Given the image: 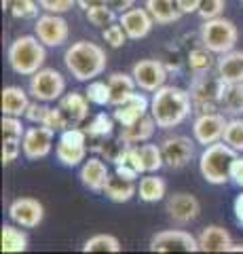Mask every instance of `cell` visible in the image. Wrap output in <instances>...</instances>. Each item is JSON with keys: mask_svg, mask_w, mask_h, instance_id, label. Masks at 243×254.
<instances>
[{"mask_svg": "<svg viewBox=\"0 0 243 254\" xmlns=\"http://www.w3.org/2000/svg\"><path fill=\"white\" fill-rule=\"evenodd\" d=\"M89 104H91V102L87 100V95H85V93L72 91V93L61 95L57 106L61 108V113L66 115L70 127H76V125H81L85 119L89 117Z\"/></svg>", "mask_w": 243, "mask_h": 254, "instance_id": "19", "label": "cell"}, {"mask_svg": "<svg viewBox=\"0 0 243 254\" xmlns=\"http://www.w3.org/2000/svg\"><path fill=\"white\" fill-rule=\"evenodd\" d=\"M237 155L241 153L231 148L224 140L205 146V150L199 157V172L203 180L209 185H226L231 180V165L237 159Z\"/></svg>", "mask_w": 243, "mask_h": 254, "instance_id": "4", "label": "cell"}, {"mask_svg": "<svg viewBox=\"0 0 243 254\" xmlns=\"http://www.w3.org/2000/svg\"><path fill=\"white\" fill-rule=\"evenodd\" d=\"M226 123L229 119L224 117V113H199V117L193 123V138L197 144L209 146L214 142H220L224 136Z\"/></svg>", "mask_w": 243, "mask_h": 254, "instance_id": "9", "label": "cell"}, {"mask_svg": "<svg viewBox=\"0 0 243 254\" xmlns=\"http://www.w3.org/2000/svg\"><path fill=\"white\" fill-rule=\"evenodd\" d=\"M140 150V159H142V165H144V174H156L163 165H165V159H163V150L161 144H138Z\"/></svg>", "mask_w": 243, "mask_h": 254, "instance_id": "32", "label": "cell"}, {"mask_svg": "<svg viewBox=\"0 0 243 254\" xmlns=\"http://www.w3.org/2000/svg\"><path fill=\"white\" fill-rule=\"evenodd\" d=\"M222 140H224L231 148L237 150V153H243V119H239V117L229 119Z\"/></svg>", "mask_w": 243, "mask_h": 254, "instance_id": "37", "label": "cell"}, {"mask_svg": "<svg viewBox=\"0 0 243 254\" xmlns=\"http://www.w3.org/2000/svg\"><path fill=\"white\" fill-rule=\"evenodd\" d=\"M199 250L201 252H229L233 246V237L220 225H209L199 233Z\"/></svg>", "mask_w": 243, "mask_h": 254, "instance_id": "20", "label": "cell"}, {"mask_svg": "<svg viewBox=\"0 0 243 254\" xmlns=\"http://www.w3.org/2000/svg\"><path fill=\"white\" fill-rule=\"evenodd\" d=\"M83 252H121V242L114 235L97 233L83 244Z\"/></svg>", "mask_w": 243, "mask_h": 254, "instance_id": "34", "label": "cell"}, {"mask_svg": "<svg viewBox=\"0 0 243 254\" xmlns=\"http://www.w3.org/2000/svg\"><path fill=\"white\" fill-rule=\"evenodd\" d=\"M30 95L38 102H55L66 91V78L55 68H41L30 76Z\"/></svg>", "mask_w": 243, "mask_h": 254, "instance_id": "8", "label": "cell"}, {"mask_svg": "<svg viewBox=\"0 0 243 254\" xmlns=\"http://www.w3.org/2000/svg\"><path fill=\"white\" fill-rule=\"evenodd\" d=\"M108 85H110V91H112V100H110L112 106H121L123 102H127L136 93V87H138L133 74H127V72H112L108 76Z\"/></svg>", "mask_w": 243, "mask_h": 254, "instance_id": "26", "label": "cell"}, {"mask_svg": "<svg viewBox=\"0 0 243 254\" xmlns=\"http://www.w3.org/2000/svg\"><path fill=\"white\" fill-rule=\"evenodd\" d=\"M85 95H87V100L96 106H106V104H110V100H112V91H110L108 81H97V78L96 81H89L87 89H85Z\"/></svg>", "mask_w": 243, "mask_h": 254, "instance_id": "35", "label": "cell"}, {"mask_svg": "<svg viewBox=\"0 0 243 254\" xmlns=\"http://www.w3.org/2000/svg\"><path fill=\"white\" fill-rule=\"evenodd\" d=\"M146 9L152 15L154 23H159V26L174 23L180 19V15H182L176 0H146Z\"/></svg>", "mask_w": 243, "mask_h": 254, "instance_id": "29", "label": "cell"}, {"mask_svg": "<svg viewBox=\"0 0 243 254\" xmlns=\"http://www.w3.org/2000/svg\"><path fill=\"white\" fill-rule=\"evenodd\" d=\"M239 41V30L237 26L226 19V17H214V19H205L201 26V43L205 49L211 53L222 55L226 51H233L235 45Z\"/></svg>", "mask_w": 243, "mask_h": 254, "instance_id": "5", "label": "cell"}, {"mask_svg": "<svg viewBox=\"0 0 243 254\" xmlns=\"http://www.w3.org/2000/svg\"><path fill=\"white\" fill-rule=\"evenodd\" d=\"M220 110L231 117L243 115V83H226L220 100Z\"/></svg>", "mask_w": 243, "mask_h": 254, "instance_id": "30", "label": "cell"}, {"mask_svg": "<svg viewBox=\"0 0 243 254\" xmlns=\"http://www.w3.org/2000/svg\"><path fill=\"white\" fill-rule=\"evenodd\" d=\"M193 98L191 91L174 85H163L156 89L150 100V115L154 117L159 129H174L182 125L193 113Z\"/></svg>", "mask_w": 243, "mask_h": 254, "instance_id": "1", "label": "cell"}, {"mask_svg": "<svg viewBox=\"0 0 243 254\" xmlns=\"http://www.w3.org/2000/svg\"><path fill=\"white\" fill-rule=\"evenodd\" d=\"M26 133V127L21 123V117H11L4 115L2 117V138H23Z\"/></svg>", "mask_w": 243, "mask_h": 254, "instance_id": "40", "label": "cell"}, {"mask_svg": "<svg viewBox=\"0 0 243 254\" xmlns=\"http://www.w3.org/2000/svg\"><path fill=\"white\" fill-rule=\"evenodd\" d=\"M110 6L116 13H125L136 6V0H110Z\"/></svg>", "mask_w": 243, "mask_h": 254, "instance_id": "49", "label": "cell"}, {"mask_svg": "<svg viewBox=\"0 0 243 254\" xmlns=\"http://www.w3.org/2000/svg\"><path fill=\"white\" fill-rule=\"evenodd\" d=\"M201 214V203L191 193H174L167 199V216L178 225H188Z\"/></svg>", "mask_w": 243, "mask_h": 254, "instance_id": "16", "label": "cell"}, {"mask_svg": "<svg viewBox=\"0 0 243 254\" xmlns=\"http://www.w3.org/2000/svg\"><path fill=\"white\" fill-rule=\"evenodd\" d=\"M85 131H87L91 148L99 150L101 144H104V142L110 138L112 131H114V117H108L106 113H99L89 121V125L85 127Z\"/></svg>", "mask_w": 243, "mask_h": 254, "instance_id": "24", "label": "cell"}, {"mask_svg": "<svg viewBox=\"0 0 243 254\" xmlns=\"http://www.w3.org/2000/svg\"><path fill=\"white\" fill-rule=\"evenodd\" d=\"M28 106H30V98L21 87L11 85V87H4L2 89V115L23 117Z\"/></svg>", "mask_w": 243, "mask_h": 254, "instance_id": "27", "label": "cell"}, {"mask_svg": "<svg viewBox=\"0 0 243 254\" xmlns=\"http://www.w3.org/2000/svg\"><path fill=\"white\" fill-rule=\"evenodd\" d=\"M76 4L85 11H89L91 6H97V4H110V0H76Z\"/></svg>", "mask_w": 243, "mask_h": 254, "instance_id": "51", "label": "cell"}, {"mask_svg": "<svg viewBox=\"0 0 243 254\" xmlns=\"http://www.w3.org/2000/svg\"><path fill=\"white\" fill-rule=\"evenodd\" d=\"M229 252H243V244H233L229 248Z\"/></svg>", "mask_w": 243, "mask_h": 254, "instance_id": "52", "label": "cell"}, {"mask_svg": "<svg viewBox=\"0 0 243 254\" xmlns=\"http://www.w3.org/2000/svg\"><path fill=\"white\" fill-rule=\"evenodd\" d=\"M2 9L17 19H38V0H2Z\"/></svg>", "mask_w": 243, "mask_h": 254, "instance_id": "33", "label": "cell"}, {"mask_svg": "<svg viewBox=\"0 0 243 254\" xmlns=\"http://www.w3.org/2000/svg\"><path fill=\"white\" fill-rule=\"evenodd\" d=\"M178 2V9L182 15H188V13H199V6L203 0H176Z\"/></svg>", "mask_w": 243, "mask_h": 254, "instance_id": "47", "label": "cell"}, {"mask_svg": "<svg viewBox=\"0 0 243 254\" xmlns=\"http://www.w3.org/2000/svg\"><path fill=\"white\" fill-rule=\"evenodd\" d=\"M119 23L123 26V30L127 32V36L131 41H140V38H146L150 34V30L154 26L152 15L148 13V9H140V6H133V9L121 13Z\"/></svg>", "mask_w": 243, "mask_h": 254, "instance_id": "17", "label": "cell"}, {"mask_svg": "<svg viewBox=\"0 0 243 254\" xmlns=\"http://www.w3.org/2000/svg\"><path fill=\"white\" fill-rule=\"evenodd\" d=\"M156 121H154V117L152 115H146L142 117L140 121L136 123H131L127 127H123V131H121V140L125 142V144H129V146H138V144H144V142H148L152 138V133L156 129Z\"/></svg>", "mask_w": 243, "mask_h": 254, "instance_id": "23", "label": "cell"}, {"mask_svg": "<svg viewBox=\"0 0 243 254\" xmlns=\"http://www.w3.org/2000/svg\"><path fill=\"white\" fill-rule=\"evenodd\" d=\"M216 72L224 83H243V51H226L216 62Z\"/></svg>", "mask_w": 243, "mask_h": 254, "instance_id": "21", "label": "cell"}, {"mask_svg": "<svg viewBox=\"0 0 243 254\" xmlns=\"http://www.w3.org/2000/svg\"><path fill=\"white\" fill-rule=\"evenodd\" d=\"M101 38L112 47V49H119V47H123L125 43H127V32L123 30L121 23H112V26H108L101 30Z\"/></svg>", "mask_w": 243, "mask_h": 254, "instance_id": "39", "label": "cell"}, {"mask_svg": "<svg viewBox=\"0 0 243 254\" xmlns=\"http://www.w3.org/2000/svg\"><path fill=\"white\" fill-rule=\"evenodd\" d=\"M148 110H150V102L146 100V95L142 93H133L127 102H123L121 106H114V121L121 123L123 127H127L131 123L140 121L142 117L148 115Z\"/></svg>", "mask_w": 243, "mask_h": 254, "instance_id": "18", "label": "cell"}, {"mask_svg": "<svg viewBox=\"0 0 243 254\" xmlns=\"http://www.w3.org/2000/svg\"><path fill=\"white\" fill-rule=\"evenodd\" d=\"M131 74L136 78V83L140 89L144 91H156L161 89L167 81V68L165 64L159 62V60H140L133 64L131 68Z\"/></svg>", "mask_w": 243, "mask_h": 254, "instance_id": "13", "label": "cell"}, {"mask_svg": "<svg viewBox=\"0 0 243 254\" xmlns=\"http://www.w3.org/2000/svg\"><path fill=\"white\" fill-rule=\"evenodd\" d=\"M17 227H13V225L2 227V233H0V244H2L0 248H2V252H26L28 250V235Z\"/></svg>", "mask_w": 243, "mask_h": 254, "instance_id": "31", "label": "cell"}, {"mask_svg": "<svg viewBox=\"0 0 243 254\" xmlns=\"http://www.w3.org/2000/svg\"><path fill=\"white\" fill-rule=\"evenodd\" d=\"M152 252H199V240L182 229H167L152 235Z\"/></svg>", "mask_w": 243, "mask_h": 254, "instance_id": "10", "label": "cell"}, {"mask_svg": "<svg viewBox=\"0 0 243 254\" xmlns=\"http://www.w3.org/2000/svg\"><path fill=\"white\" fill-rule=\"evenodd\" d=\"M163 159L169 170H182L194 157V142L186 136H167L161 142Z\"/></svg>", "mask_w": 243, "mask_h": 254, "instance_id": "14", "label": "cell"}, {"mask_svg": "<svg viewBox=\"0 0 243 254\" xmlns=\"http://www.w3.org/2000/svg\"><path fill=\"white\" fill-rule=\"evenodd\" d=\"M108 199L114 201V203H127L133 195L138 193V187H136V180H129V178H123L119 174H110L108 178L104 190H101Z\"/></svg>", "mask_w": 243, "mask_h": 254, "instance_id": "25", "label": "cell"}, {"mask_svg": "<svg viewBox=\"0 0 243 254\" xmlns=\"http://www.w3.org/2000/svg\"><path fill=\"white\" fill-rule=\"evenodd\" d=\"M233 212H235V218H237V222L243 227V193L237 195V199H235L233 203Z\"/></svg>", "mask_w": 243, "mask_h": 254, "instance_id": "50", "label": "cell"}, {"mask_svg": "<svg viewBox=\"0 0 243 254\" xmlns=\"http://www.w3.org/2000/svg\"><path fill=\"white\" fill-rule=\"evenodd\" d=\"M87 148H89V138L87 131L81 127H68L61 131L59 142L55 146L57 161L66 168H76L87 159Z\"/></svg>", "mask_w": 243, "mask_h": 254, "instance_id": "7", "label": "cell"}, {"mask_svg": "<svg viewBox=\"0 0 243 254\" xmlns=\"http://www.w3.org/2000/svg\"><path fill=\"white\" fill-rule=\"evenodd\" d=\"M43 125L51 127L53 131H64V129H68V127H70L68 119H66L64 113H61V108H59V106L49 108V113H47V119H45V123H43Z\"/></svg>", "mask_w": 243, "mask_h": 254, "instance_id": "42", "label": "cell"}, {"mask_svg": "<svg viewBox=\"0 0 243 254\" xmlns=\"http://www.w3.org/2000/svg\"><path fill=\"white\" fill-rule=\"evenodd\" d=\"M64 64H66L68 72L72 74L76 81L89 83V81H96L106 70L108 55L97 43L76 41L66 49Z\"/></svg>", "mask_w": 243, "mask_h": 254, "instance_id": "2", "label": "cell"}, {"mask_svg": "<svg viewBox=\"0 0 243 254\" xmlns=\"http://www.w3.org/2000/svg\"><path fill=\"white\" fill-rule=\"evenodd\" d=\"M138 195L144 203H156L167 195V182L161 176H156V174H146V176H142V180H140Z\"/></svg>", "mask_w": 243, "mask_h": 254, "instance_id": "28", "label": "cell"}, {"mask_svg": "<svg viewBox=\"0 0 243 254\" xmlns=\"http://www.w3.org/2000/svg\"><path fill=\"white\" fill-rule=\"evenodd\" d=\"M110 172H108L104 159L99 157H89V161L83 163L81 168V182L91 190H104Z\"/></svg>", "mask_w": 243, "mask_h": 254, "instance_id": "22", "label": "cell"}, {"mask_svg": "<svg viewBox=\"0 0 243 254\" xmlns=\"http://www.w3.org/2000/svg\"><path fill=\"white\" fill-rule=\"evenodd\" d=\"M34 32L45 47H61L64 43H68V36H70L68 21L59 13L41 15L34 23Z\"/></svg>", "mask_w": 243, "mask_h": 254, "instance_id": "11", "label": "cell"}, {"mask_svg": "<svg viewBox=\"0 0 243 254\" xmlns=\"http://www.w3.org/2000/svg\"><path fill=\"white\" fill-rule=\"evenodd\" d=\"M188 66H191L193 74H203L211 70V51L209 49H194L188 53Z\"/></svg>", "mask_w": 243, "mask_h": 254, "instance_id": "38", "label": "cell"}, {"mask_svg": "<svg viewBox=\"0 0 243 254\" xmlns=\"http://www.w3.org/2000/svg\"><path fill=\"white\" fill-rule=\"evenodd\" d=\"M23 153L19 138H2V163L9 165Z\"/></svg>", "mask_w": 243, "mask_h": 254, "instance_id": "41", "label": "cell"}, {"mask_svg": "<svg viewBox=\"0 0 243 254\" xmlns=\"http://www.w3.org/2000/svg\"><path fill=\"white\" fill-rule=\"evenodd\" d=\"M9 218L23 229H34L43 222L45 208L34 197H19L9 205Z\"/></svg>", "mask_w": 243, "mask_h": 254, "instance_id": "15", "label": "cell"}, {"mask_svg": "<svg viewBox=\"0 0 243 254\" xmlns=\"http://www.w3.org/2000/svg\"><path fill=\"white\" fill-rule=\"evenodd\" d=\"M226 89V83L220 76H211L209 72L194 74L191 85V98L197 113H216L220 110V100Z\"/></svg>", "mask_w": 243, "mask_h": 254, "instance_id": "6", "label": "cell"}, {"mask_svg": "<svg viewBox=\"0 0 243 254\" xmlns=\"http://www.w3.org/2000/svg\"><path fill=\"white\" fill-rule=\"evenodd\" d=\"M231 180L237 187H243V157L241 155H237V159L231 165Z\"/></svg>", "mask_w": 243, "mask_h": 254, "instance_id": "46", "label": "cell"}, {"mask_svg": "<svg viewBox=\"0 0 243 254\" xmlns=\"http://www.w3.org/2000/svg\"><path fill=\"white\" fill-rule=\"evenodd\" d=\"M116 174L123 176V178H129V180H136L140 176V172L133 168L131 163H119V165H116Z\"/></svg>", "mask_w": 243, "mask_h": 254, "instance_id": "48", "label": "cell"}, {"mask_svg": "<svg viewBox=\"0 0 243 254\" xmlns=\"http://www.w3.org/2000/svg\"><path fill=\"white\" fill-rule=\"evenodd\" d=\"M53 136H55V131L43 123H38L36 127H28L21 138L23 157L28 161H36V159L47 157L53 148Z\"/></svg>", "mask_w": 243, "mask_h": 254, "instance_id": "12", "label": "cell"}, {"mask_svg": "<svg viewBox=\"0 0 243 254\" xmlns=\"http://www.w3.org/2000/svg\"><path fill=\"white\" fill-rule=\"evenodd\" d=\"M6 60L15 74L32 76L45 66L47 51L38 36H19L9 45Z\"/></svg>", "mask_w": 243, "mask_h": 254, "instance_id": "3", "label": "cell"}, {"mask_svg": "<svg viewBox=\"0 0 243 254\" xmlns=\"http://www.w3.org/2000/svg\"><path fill=\"white\" fill-rule=\"evenodd\" d=\"M87 13V19L91 26H96V28H108V26H112V23L116 21V11L112 9L110 4H97V6H91L89 11H85Z\"/></svg>", "mask_w": 243, "mask_h": 254, "instance_id": "36", "label": "cell"}, {"mask_svg": "<svg viewBox=\"0 0 243 254\" xmlns=\"http://www.w3.org/2000/svg\"><path fill=\"white\" fill-rule=\"evenodd\" d=\"M41 9L45 13H66L76 4V0H38Z\"/></svg>", "mask_w": 243, "mask_h": 254, "instance_id": "45", "label": "cell"}, {"mask_svg": "<svg viewBox=\"0 0 243 254\" xmlns=\"http://www.w3.org/2000/svg\"><path fill=\"white\" fill-rule=\"evenodd\" d=\"M47 102H38V100H34V102H30V106H28V110H26V117L30 123H34V125H38V123H45V119H47V113H49V106H45Z\"/></svg>", "mask_w": 243, "mask_h": 254, "instance_id": "44", "label": "cell"}, {"mask_svg": "<svg viewBox=\"0 0 243 254\" xmlns=\"http://www.w3.org/2000/svg\"><path fill=\"white\" fill-rule=\"evenodd\" d=\"M224 4L226 0H203L201 6H199V15L201 19H214V17H220L222 11H224Z\"/></svg>", "mask_w": 243, "mask_h": 254, "instance_id": "43", "label": "cell"}]
</instances>
